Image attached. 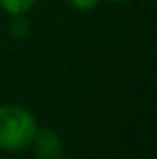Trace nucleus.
Listing matches in <instances>:
<instances>
[{"mask_svg":"<svg viewBox=\"0 0 157 159\" xmlns=\"http://www.w3.org/2000/svg\"><path fill=\"white\" fill-rule=\"evenodd\" d=\"M35 117L22 106H0V148L7 152H20L28 148L37 131Z\"/></svg>","mask_w":157,"mask_h":159,"instance_id":"nucleus-1","label":"nucleus"},{"mask_svg":"<svg viewBox=\"0 0 157 159\" xmlns=\"http://www.w3.org/2000/svg\"><path fill=\"white\" fill-rule=\"evenodd\" d=\"M30 146L37 159H61L65 152L61 137L50 128H37Z\"/></svg>","mask_w":157,"mask_h":159,"instance_id":"nucleus-2","label":"nucleus"},{"mask_svg":"<svg viewBox=\"0 0 157 159\" xmlns=\"http://www.w3.org/2000/svg\"><path fill=\"white\" fill-rule=\"evenodd\" d=\"M0 6L6 13L17 17V15H26L28 11H32V7L35 6V0H0Z\"/></svg>","mask_w":157,"mask_h":159,"instance_id":"nucleus-3","label":"nucleus"},{"mask_svg":"<svg viewBox=\"0 0 157 159\" xmlns=\"http://www.w3.org/2000/svg\"><path fill=\"white\" fill-rule=\"evenodd\" d=\"M30 30H32V26H30V22L24 19V15H17V17L11 20V24H9V32H11V35L17 37V39L28 37V35H30Z\"/></svg>","mask_w":157,"mask_h":159,"instance_id":"nucleus-4","label":"nucleus"},{"mask_svg":"<svg viewBox=\"0 0 157 159\" xmlns=\"http://www.w3.org/2000/svg\"><path fill=\"white\" fill-rule=\"evenodd\" d=\"M69 4L78 11H91L100 4V0H69Z\"/></svg>","mask_w":157,"mask_h":159,"instance_id":"nucleus-5","label":"nucleus"},{"mask_svg":"<svg viewBox=\"0 0 157 159\" xmlns=\"http://www.w3.org/2000/svg\"><path fill=\"white\" fill-rule=\"evenodd\" d=\"M113 2H128V0H113Z\"/></svg>","mask_w":157,"mask_h":159,"instance_id":"nucleus-6","label":"nucleus"}]
</instances>
